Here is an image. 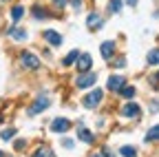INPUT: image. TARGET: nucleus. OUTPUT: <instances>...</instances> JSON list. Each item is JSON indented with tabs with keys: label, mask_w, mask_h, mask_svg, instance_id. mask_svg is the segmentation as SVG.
<instances>
[{
	"label": "nucleus",
	"mask_w": 159,
	"mask_h": 157,
	"mask_svg": "<svg viewBox=\"0 0 159 157\" xmlns=\"http://www.w3.org/2000/svg\"><path fill=\"white\" fill-rule=\"evenodd\" d=\"M31 13H33V18H35V20H44V18H49V13H47L42 7H38V5L31 9Z\"/></svg>",
	"instance_id": "dca6fc26"
},
{
	"label": "nucleus",
	"mask_w": 159,
	"mask_h": 157,
	"mask_svg": "<svg viewBox=\"0 0 159 157\" xmlns=\"http://www.w3.org/2000/svg\"><path fill=\"white\" fill-rule=\"evenodd\" d=\"M139 113H142V109H139L135 102H128V104H124V106H122V115H124V117H128V120H137Z\"/></svg>",
	"instance_id": "423d86ee"
},
{
	"label": "nucleus",
	"mask_w": 159,
	"mask_h": 157,
	"mask_svg": "<svg viewBox=\"0 0 159 157\" xmlns=\"http://www.w3.org/2000/svg\"><path fill=\"white\" fill-rule=\"evenodd\" d=\"M102 157H115V155H113V153H111L108 148H104V153H102Z\"/></svg>",
	"instance_id": "cd10ccee"
},
{
	"label": "nucleus",
	"mask_w": 159,
	"mask_h": 157,
	"mask_svg": "<svg viewBox=\"0 0 159 157\" xmlns=\"http://www.w3.org/2000/svg\"><path fill=\"white\" fill-rule=\"evenodd\" d=\"M126 2H128L130 7H137V2H139V0H126Z\"/></svg>",
	"instance_id": "c756f323"
},
{
	"label": "nucleus",
	"mask_w": 159,
	"mask_h": 157,
	"mask_svg": "<svg viewBox=\"0 0 159 157\" xmlns=\"http://www.w3.org/2000/svg\"><path fill=\"white\" fill-rule=\"evenodd\" d=\"M113 64H115L117 69H124V67H126V58H117V60H115Z\"/></svg>",
	"instance_id": "b1692460"
},
{
	"label": "nucleus",
	"mask_w": 159,
	"mask_h": 157,
	"mask_svg": "<svg viewBox=\"0 0 159 157\" xmlns=\"http://www.w3.org/2000/svg\"><path fill=\"white\" fill-rule=\"evenodd\" d=\"M157 140H159V124L152 126V128L146 133V142H157Z\"/></svg>",
	"instance_id": "f3484780"
},
{
	"label": "nucleus",
	"mask_w": 159,
	"mask_h": 157,
	"mask_svg": "<svg viewBox=\"0 0 159 157\" xmlns=\"http://www.w3.org/2000/svg\"><path fill=\"white\" fill-rule=\"evenodd\" d=\"M42 38H44V40H47L51 47H60V44H62V35L55 33V31H51V29L42 31Z\"/></svg>",
	"instance_id": "6e6552de"
},
{
	"label": "nucleus",
	"mask_w": 159,
	"mask_h": 157,
	"mask_svg": "<svg viewBox=\"0 0 159 157\" xmlns=\"http://www.w3.org/2000/svg\"><path fill=\"white\" fill-rule=\"evenodd\" d=\"M31 157H55V153L49 148V146H40V148H35L33 150V155Z\"/></svg>",
	"instance_id": "4468645a"
},
{
	"label": "nucleus",
	"mask_w": 159,
	"mask_h": 157,
	"mask_svg": "<svg viewBox=\"0 0 159 157\" xmlns=\"http://www.w3.org/2000/svg\"><path fill=\"white\" fill-rule=\"evenodd\" d=\"M7 35L13 38V40H27V31H25V29H20V27H9Z\"/></svg>",
	"instance_id": "f8f14e48"
},
{
	"label": "nucleus",
	"mask_w": 159,
	"mask_h": 157,
	"mask_svg": "<svg viewBox=\"0 0 159 157\" xmlns=\"http://www.w3.org/2000/svg\"><path fill=\"white\" fill-rule=\"evenodd\" d=\"M20 62H22L25 69H31V71L40 69V58L33 55V53H29V51H22V53H20Z\"/></svg>",
	"instance_id": "f03ea898"
},
{
	"label": "nucleus",
	"mask_w": 159,
	"mask_h": 157,
	"mask_svg": "<svg viewBox=\"0 0 159 157\" xmlns=\"http://www.w3.org/2000/svg\"><path fill=\"white\" fill-rule=\"evenodd\" d=\"M13 135H16V131L13 128H5L2 133H0V137H2L5 142H9V140H13Z\"/></svg>",
	"instance_id": "5701e85b"
},
{
	"label": "nucleus",
	"mask_w": 159,
	"mask_h": 157,
	"mask_svg": "<svg viewBox=\"0 0 159 157\" xmlns=\"http://www.w3.org/2000/svg\"><path fill=\"white\" fill-rule=\"evenodd\" d=\"M124 84H126V80H124L122 75H111V77H108V82H106L108 91H119Z\"/></svg>",
	"instance_id": "1a4fd4ad"
},
{
	"label": "nucleus",
	"mask_w": 159,
	"mask_h": 157,
	"mask_svg": "<svg viewBox=\"0 0 159 157\" xmlns=\"http://www.w3.org/2000/svg\"><path fill=\"white\" fill-rule=\"evenodd\" d=\"M108 7H111V13H119L122 11V0H108Z\"/></svg>",
	"instance_id": "412c9836"
},
{
	"label": "nucleus",
	"mask_w": 159,
	"mask_h": 157,
	"mask_svg": "<svg viewBox=\"0 0 159 157\" xmlns=\"http://www.w3.org/2000/svg\"><path fill=\"white\" fill-rule=\"evenodd\" d=\"M0 157H5V153H2V150H0Z\"/></svg>",
	"instance_id": "7c9ffc66"
},
{
	"label": "nucleus",
	"mask_w": 159,
	"mask_h": 157,
	"mask_svg": "<svg viewBox=\"0 0 159 157\" xmlns=\"http://www.w3.org/2000/svg\"><path fill=\"white\" fill-rule=\"evenodd\" d=\"M16 148H18V150H20V148H25V142H22V140H18V142H16Z\"/></svg>",
	"instance_id": "c85d7f7f"
},
{
	"label": "nucleus",
	"mask_w": 159,
	"mask_h": 157,
	"mask_svg": "<svg viewBox=\"0 0 159 157\" xmlns=\"http://www.w3.org/2000/svg\"><path fill=\"white\" fill-rule=\"evenodd\" d=\"M22 16H25V7H20V5H16V7L11 9V18H13L16 22H18V20H20V18H22Z\"/></svg>",
	"instance_id": "6ab92c4d"
},
{
	"label": "nucleus",
	"mask_w": 159,
	"mask_h": 157,
	"mask_svg": "<svg viewBox=\"0 0 159 157\" xmlns=\"http://www.w3.org/2000/svg\"><path fill=\"white\" fill-rule=\"evenodd\" d=\"M75 64H77V71H80V73H86V71H91V67H93V58H91L89 53H80Z\"/></svg>",
	"instance_id": "39448f33"
},
{
	"label": "nucleus",
	"mask_w": 159,
	"mask_h": 157,
	"mask_svg": "<svg viewBox=\"0 0 159 157\" xmlns=\"http://www.w3.org/2000/svg\"><path fill=\"white\" fill-rule=\"evenodd\" d=\"M77 55H80L77 51H71V53H69V55L64 58V60H62V64H64V67H71V64H73V62L77 60Z\"/></svg>",
	"instance_id": "aec40b11"
},
{
	"label": "nucleus",
	"mask_w": 159,
	"mask_h": 157,
	"mask_svg": "<svg viewBox=\"0 0 159 157\" xmlns=\"http://www.w3.org/2000/svg\"><path fill=\"white\" fill-rule=\"evenodd\" d=\"M99 51H102V58H104V60H111V58H113V53H115V42H113V40L102 42Z\"/></svg>",
	"instance_id": "9d476101"
},
{
	"label": "nucleus",
	"mask_w": 159,
	"mask_h": 157,
	"mask_svg": "<svg viewBox=\"0 0 159 157\" xmlns=\"http://www.w3.org/2000/svg\"><path fill=\"white\" fill-rule=\"evenodd\" d=\"M91 157H102V155H91Z\"/></svg>",
	"instance_id": "2f4dec72"
},
{
	"label": "nucleus",
	"mask_w": 159,
	"mask_h": 157,
	"mask_svg": "<svg viewBox=\"0 0 159 157\" xmlns=\"http://www.w3.org/2000/svg\"><path fill=\"white\" fill-rule=\"evenodd\" d=\"M99 102H102V91H99V89L91 91L89 95H84V100H82V104H84L86 109H95Z\"/></svg>",
	"instance_id": "7ed1b4c3"
},
{
	"label": "nucleus",
	"mask_w": 159,
	"mask_h": 157,
	"mask_svg": "<svg viewBox=\"0 0 159 157\" xmlns=\"http://www.w3.org/2000/svg\"><path fill=\"white\" fill-rule=\"evenodd\" d=\"M119 95H122V97H126V100H130V97L135 95V86H122V89H119Z\"/></svg>",
	"instance_id": "a211bd4d"
},
{
	"label": "nucleus",
	"mask_w": 159,
	"mask_h": 157,
	"mask_svg": "<svg viewBox=\"0 0 159 157\" xmlns=\"http://www.w3.org/2000/svg\"><path fill=\"white\" fill-rule=\"evenodd\" d=\"M122 157H137V150L133 146H122Z\"/></svg>",
	"instance_id": "4be33fe9"
},
{
	"label": "nucleus",
	"mask_w": 159,
	"mask_h": 157,
	"mask_svg": "<svg viewBox=\"0 0 159 157\" xmlns=\"http://www.w3.org/2000/svg\"><path fill=\"white\" fill-rule=\"evenodd\" d=\"M86 25H89V29H102V16L99 13H89Z\"/></svg>",
	"instance_id": "9b49d317"
},
{
	"label": "nucleus",
	"mask_w": 159,
	"mask_h": 157,
	"mask_svg": "<svg viewBox=\"0 0 159 157\" xmlns=\"http://www.w3.org/2000/svg\"><path fill=\"white\" fill-rule=\"evenodd\" d=\"M77 140H82V142H86V144H93V142H95V133H91V131H86V128H80V131H77Z\"/></svg>",
	"instance_id": "ddd939ff"
},
{
	"label": "nucleus",
	"mask_w": 159,
	"mask_h": 157,
	"mask_svg": "<svg viewBox=\"0 0 159 157\" xmlns=\"http://www.w3.org/2000/svg\"><path fill=\"white\" fill-rule=\"evenodd\" d=\"M95 82H97V73L86 71V73H80V75H77L75 86H77V89H86V86H95Z\"/></svg>",
	"instance_id": "f257e3e1"
},
{
	"label": "nucleus",
	"mask_w": 159,
	"mask_h": 157,
	"mask_svg": "<svg viewBox=\"0 0 159 157\" xmlns=\"http://www.w3.org/2000/svg\"><path fill=\"white\" fill-rule=\"evenodd\" d=\"M69 128H71V120H66V117H55L51 122V133H66Z\"/></svg>",
	"instance_id": "20e7f679"
},
{
	"label": "nucleus",
	"mask_w": 159,
	"mask_h": 157,
	"mask_svg": "<svg viewBox=\"0 0 159 157\" xmlns=\"http://www.w3.org/2000/svg\"><path fill=\"white\" fill-rule=\"evenodd\" d=\"M62 146L64 148H73V140H62Z\"/></svg>",
	"instance_id": "bb28decb"
},
{
	"label": "nucleus",
	"mask_w": 159,
	"mask_h": 157,
	"mask_svg": "<svg viewBox=\"0 0 159 157\" xmlns=\"http://www.w3.org/2000/svg\"><path fill=\"white\" fill-rule=\"evenodd\" d=\"M66 2H69V0H53V5H55V7H60V9H62Z\"/></svg>",
	"instance_id": "a878e982"
},
{
	"label": "nucleus",
	"mask_w": 159,
	"mask_h": 157,
	"mask_svg": "<svg viewBox=\"0 0 159 157\" xmlns=\"http://www.w3.org/2000/svg\"><path fill=\"white\" fill-rule=\"evenodd\" d=\"M71 7L75 11H82V0H71Z\"/></svg>",
	"instance_id": "393cba45"
},
{
	"label": "nucleus",
	"mask_w": 159,
	"mask_h": 157,
	"mask_svg": "<svg viewBox=\"0 0 159 157\" xmlns=\"http://www.w3.org/2000/svg\"><path fill=\"white\" fill-rule=\"evenodd\" d=\"M146 60H148V64L157 67V64H159V49H150L148 55H146Z\"/></svg>",
	"instance_id": "2eb2a0df"
},
{
	"label": "nucleus",
	"mask_w": 159,
	"mask_h": 157,
	"mask_svg": "<svg viewBox=\"0 0 159 157\" xmlns=\"http://www.w3.org/2000/svg\"><path fill=\"white\" fill-rule=\"evenodd\" d=\"M49 104H51V100L49 97H44V95H40L38 100H35V104L29 109V115H38L40 111H44V109H49Z\"/></svg>",
	"instance_id": "0eeeda50"
}]
</instances>
